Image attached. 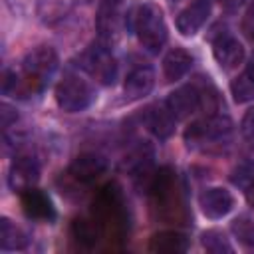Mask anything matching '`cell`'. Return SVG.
Listing matches in <instances>:
<instances>
[{"instance_id": "ac0fdd59", "label": "cell", "mask_w": 254, "mask_h": 254, "mask_svg": "<svg viewBox=\"0 0 254 254\" xmlns=\"http://www.w3.org/2000/svg\"><path fill=\"white\" fill-rule=\"evenodd\" d=\"M230 91L236 103H246L254 99V64H250L236 79H232Z\"/></svg>"}, {"instance_id": "8992f818", "label": "cell", "mask_w": 254, "mask_h": 254, "mask_svg": "<svg viewBox=\"0 0 254 254\" xmlns=\"http://www.w3.org/2000/svg\"><path fill=\"white\" fill-rule=\"evenodd\" d=\"M212 54L222 69H234L244 62V46L228 32L220 34L212 42Z\"/></svg>"}, {"instance_id": "277c9868", "label": "cell", "mask_w": 254, "mask_h": 254, "mask_svg": "<svg viewBox=\"0 0 254 254\" xmlns=\"http://www.w3.org/2000/svg\"><path fill=\"white\" fill-rule=\"evenodd\" d=\"M83 67L101 83H113L117 75V64L107 46H91L83 54Z\"/></svg>"}, {"instance_id": "d4e9b609", "label": "cell", "mask_w": 254, "mask_h": 254, "mask_svg": "<svg viewBox=\"0 0 254 254\" xmlns=\"http://www.w3.org/2000/svg\"><path fill=\"white\" fill-rule=\"evenodd\" d=\"M218 2H220V6L226 8V10H236V8H240L246 0H218Z\"/></svg>"}, {"instance_id": "8fae6325", "label": "cell", "mask_w": 254, "mask_h": 254, "mask_svg": "<svg viewBox=\"0 0 254 254\" xmlns=\"http://www.w3.org/2000/svg\"><path fill=\"white\" fill-rule=\"evenodd\" d=\"M143 121L147 125V129L157 137V139H167L171 137L173 129H175V115L171 113V109L167 107V103H157L147 107Z\"/></svg>"}, {"instance_id": "6da1fadb", "label": "cell", "mask_w": 254, "mask_h": 254, "mask_svg": "<svg viewBox=\"0 0 254 254\" xmlns=\"http://www.w3.org/2000/svg\"><path fill=\"white\" fill-rule=\"evenodd\" d=\"M56 69H58L56 50L50 46H40L24 58L20 73H6L2 89L4 93H12L14 97L36 95L48 85Z\"/></svg>"}, {"instance_id": "4fadbf2b", "label": "cell", "mask_w": 254, "mask_h": 254, "mask_svg": "<svg viewBox=\"0 0 254 254\" xmlns=\"http://www.w3.org/2000/svg\"><path fill=\"white\" fill-rule=\"evenodd\" d=\"M153 85H155L153 69L149 65H139L127 73L125 83H123V91H125L127 99H141V97L151 93Z\"/></svg>"}, {"instance_id": "44dd1931", "label": "cell", "mask_w": 254, "mask_h": 254, "mask_svg": "<svg viewBox=\"0 0 254 254\" xmlns=\"http://www.w3.org/2000/svg\"><path fill=\"white\" fill-rule=\"evenodd\" d=\"M240 133L250 147H254V109H248L240 123Z\"/></svg>"}, {"instance_id": "5bb4252c", "label": "cell", "mask_w": 254, "mask_h": 254, "mask_svg": "<svg viewBox=\"0 0 254 254\" xmlns=\"http://www.w3.org/2000/svg\"><path fill=\"white\" fill-rule=\"evenodd\" d=\"M22 206H24V212L36 220H52L56 216L52 200L48 198L46 192H42L36 187L22 192Z\"/></svg>"}, {"instance_id": "ffe728a7", "label": "cell", "mask_w": 254, "mask_h": 254, "mask_svg": "<svg viewBox=\"0 0 254 254\" xmlns=\"http://www.w3.org/2000/svg\"><path fill=\"white\" fill-rule=\"evenodd\" d=\"M232 232L236 234V238H238L242 244L254 248V222H252L250 218H246V216L236 218V220L232 222Z\"/></svg>"}, {"instance_id": "603a6c76", "label": "cell", "mask_w": 254, "mask_h": 254, "mask_svg": "<svg viewBox=\"0 0 254 254\" xmlns=\"http://www.w3.org/2000/svg\"><path fill=\"white\" fill-rule=\"evenodd\" d=\"M242 32L250 40H254V2L248 6V10H246V14L242 18Z\"/></svg>"}, {"instance_id": "7402d4cb", "label": "cell", "mask_w": 254, "mask_h": 254, "mask_svg": "<svg viewBox=\"0 0 254 254\" xmlns=\"http://www.w3.org/2000/svg\"><path fill=\"white\" fill-rule=\"evenodd\" d=\"M73 230H75V234H77V238H79V240L95 242V228H93L87 220H75Z\"/></svg>"}, {"instance_id": "7a4b0ae2", "label": "cell", "mask_w": 254, "mask_h": 254, "mask_svg": "<svg viewBox=\"0 0 254 254\" xmlns=\"http://www.w3.org/2000/svg\"><path fill=\"white\" fill-rule=\"evenodd\" d=\"M133 30L139 38V44L157 54L167 42V24L163 18V10L155 2H143L133 12Z\"/></svg>"}, {"instance_id": "3957f363", "label": "cell", "mask_w": 254, "mask_h": 254, "mask_svg": "<svg viewBox=\"0 0 254 254\" xmlns=\"http://www.w3.org/2000/svg\"><path fill=\"white\" fill-rule=\"evenodd\" d=\"M93 97H95L93 87L75 73H65L56 85V101L67 113H77L87 109Z\"/></svg>"}, {"instance_id": "cb8c5ba5", "label": "cell", "mask_w": 254, "mask_h": 254, "mask_svg": "<svg viewBox=\"0 0 254 254\" xmlns=\"http://www.w3.org/2000/svg\"><path fill=\"white\" fill-rule=\"evenodd\" d=\"M12 121H16V113L12 111V107H10V105L2 103V127H4V129H8V127L12 125Z\"/></svg>"}, {"instance_id": "e0dca14e", "label": "cell", "mask_w": 254, "mask_h": 254, "mask_svg": "<svg viewBox=\"0 0 254 254\" xmlns=\"http://www.w3.org/2000/svg\"><path fill=\"white\" fill-rule=\"evenodd\" d=\"M28 244L26 232L16 226L12 220L2 218L0 220V248L2 250H20Z\"/></svg>"}, {"instance_id": "d6986e66", "label": "cell", "mask_w": 254, "mask_h": 254, "mask_svg": "<svg viewBox=\"0 0 254 254\" xmlns=\"http://www.w3.org/2000/svg\"><path fill=\"white\" fill-rule=\"evenodd\" d=\"M202 246L208 252L214 254H222V252H232V246L228 242V238L220 232V230H206L202 234Z\"/></svg>"}, {"instance_id": "7c38bea8", "label": "cell", "mask_w": 254, "mask_h": 254, "mask_svg": "<svg viewBox=\"0 0 254 254\" xmlns=\"http://www.w3.org/2000/svg\"><path fill=\"white\" fill-rule=\"evenodd\" d=\"M198 105H200V93L196 91L194 85H183V87L175 89L167 99V107L171 109L175 119L189 117L190 113L196 111Z\"/></svg>"}, {"instance_id": "484cf974", "label": "cell", "mask_w": 254, "mask_h": 254, "mask_svg": "<svg viewBox=\"0 0 254 254\" xmlns=\"http://www.w3.org/2000/svg\"><path fill=\"white\" fill-rule=\"evenodd\" d=\"M246 200H248V204L254 208V181L248 185V189H246Z\"/></svg>"}, {"instance_id": "5b68a950", "label": "cell", "mask_w": 254, "mask_h": 254, "mask_svg": "<svg viewBox=\"0 0 254 254\" xmlns=\"http://www.w3.org/2000/svg\"><path fill=\"white\" fill-rule=\"evenodd\" d=\"M232 131V123L226 115H208L196 123H192L185 137L187 141L194 143V141H218V139H224L228 133Z\"/></svg>"}, {"instance_id": "2e32d148", "label": "cell", "mask_w": 254, "mask_h": 254, "mask_svg": "<svg viewBox=\"0 0 254 254\" xmlns=\"http://www.w3.org/2000/svg\"><path fill=\"white\" fill-rule=\"evenodd\" d=\"M187 248H189V238L185 234H181V232H175V230L159 232L149 242V250L151 252L177 254V252H185Z\"/></svg>"}, {"instance_id": "9c48e42d", "label": "cell", "mask_w": 254, "mask_h": 254, "mask_svg": "<svg viewBox=\"0 0 254 254\" xmlns=\"http://www.w3.org/2000/svg\"><path fill=\"white\" fill-rule=\"evenodd\" d=\"M210 16V0H192L177 16V30L183 36H194Z\"/></svg>"}, {"instance_id": "ba28073f", "label": "cell", "mask_w": 254, "mask_h": 254, "mask_svg": "<svg viewBox=\"0 0 254 254\" xmlns=\"http://www.w3.org/2000/svg\"><path fill=\"white\" fill-rule=\"evenodd\" d=\"M198 204H200V210L206 218H222L226 216L232 206H234V198L230 194V190L222 189V187H212V189H206L200 196H198Z\"/></svg>"}, {"instance_id": "9a60e30c", "label": "cell", "mask_w": 254, "mask_h": 254, "mask_svg": "<svg viewBox=\"0 0 254 254\" xmlns=\"http://www.w3.org/2000/svg\"><path fill=\"white\" fill-rule=\"evenodd\" d=\"M190 65H192V56L185 48H173L167 52L163 60V73L167 81H179L181 77L187 75Z\"/></svg>"}, {"instance_id": "30bf717a", "label": "cell", "mask_w": 254, "mask_h": 254, "mask_svg": "<svg viewBox=\"0 0 254 254\" xmlns=\"http://www.w3.org/2000/svg\"><path fill=\"white\" fill-rule=\"evenodd\" d=\"M107 171V161L101 155L95 153H83L73 159L69 165V175L81 183H91L97 177H101Z\"/></svg>"}, {"instance_id": "52a82bcc", "label": "cell", "mask_w": 254, "mask_h": 254, "mask_svg": "<svg viewBox=\"0 0 254 254\" xmlns=\"http://www.w3.org/2000/svg\"><path fill=\"white\" fill-rule=\"evenodd\" d=\"M40 179V165L36 159L32 157H18L12 165H10V173H8V183L12 190L24 192L28 189H32Z\"/></svg>"}]
</instances>
